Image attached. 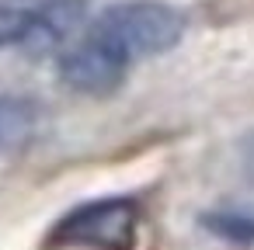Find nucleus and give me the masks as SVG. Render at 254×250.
Returning a JSON list of instances; mask_svg holds the SVG:
<instances>
[{"label": "nucleus", "instance_id": "1", "mask_svg": "<svg viewBox=\"0 0 254 250\" xmlns=\"http://www.w3.org/2000/svg\"><path fill=\"white\" fill-rule=\"evenodd\" d=\"M185 35V18L160 0H126L105 7L87 32L60 52V77L77 94H115L136 59L171 52Z\"/></svg>", "mask_w": 254, "mask_h": 250}, {"label": "nucleus", "instance_id": "2", "mask_svg": "<svg viewBox=\"0 0 254 250\" xmlns=\"http://www.w3.org/2000/svg\"><path fill=\"white\" fill-rule=\"evenodd\" d=\"M139 205L132 198H98L70 208L49 233V247L60 250H136Z\"/></svg>", "mask_w": 254, "mask_h": 250}, {"label": "nucleus", "instance_id": "3", "mask_svg": "<svg viewBox=\"0 0 254 250\" xmlns=\"http://www.w3.org/2000/svg\"><path fill=\"white\" fill-rule=\"evenodd\" d=\"M42 108L21 94H0V156L28 150L39 136Z\"/></svg>", "mask_w": 254, "mask_h": 250}, {"label": "nucleus", "instance_id": "4", "mask_svg": "<svg viewBox=\"0 0 254 250\" xmlns=\"http://www.w3.org/2000/svg\"><path fill=\"white\" fill-rule=\"evenodd\" d=\"M202 226H205L212 236H219V240H226V243H233V247H251V243H254V215H247V212L219 208V212L202 215Z\"/></svg>", "mask_w": 254, "mask_h": 250}]
</instances>
